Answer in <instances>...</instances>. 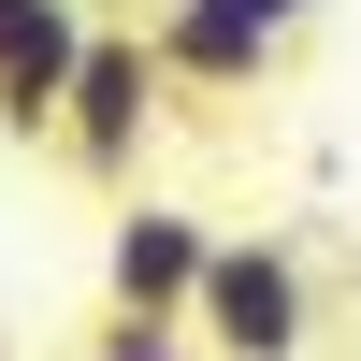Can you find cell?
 <instances>
[{"label":"cell","mask_w":361,"mask_h":361,"mask_svg":"<svg viewBox=\"0 0 361 361\" xmlns=\"http://www.w3.org/2000/svg\"><path fill=\"white\" fill-rule=\"evenodd\" d=\"M188 333H202V361H304V347H318V275H304V246H289V231H217V275H202Z\"/></svg>","instance_id":"6da1fadb"},{"label":"cell","mask_w":361,"mask_h":361,"mask_svg":"<svg viewBox=\"0 0 361 361\" xmlns=\"http://www.w3.org/2000/svg\"><path fill=\"white\" fill-rule=\"evenodd\" d=\"M159 102H173L159 44H145V29H87L73 102H58V159H73L87 188H130V173H145V145H159Z\"/></svg>","instance_id":"7a4b0ae2"},{"label":"cell","mask_w":361,"mask_h":361,"mask_svg":"<svg viewBox=\"0 0 361 361\" xmlns=\"http://www.w3.org/2000/svg\"><path fill=\"white\" fill-rule=\"evenodd\" d=\"M304 29H318V0H159L145 44H159V73L202 87V102H260Z\"/></svg>","instance_id":"3957f363"},{"label":"cell","mask_w":361,"mask_h":361,"mask_svg":"<svg viewBox=\"0 0 361 361\" xmlns=\"http://www.w3.org/2000/svg\"><path fill=\"white\" fill-rule=\"evenodd\" d=\"M202 275H217V231H202L188 202H116V231H102V304H130V318H188Z\"/></svg>","instance_id":"277c9868"},{"label":"cell","mask_w":361,"mask_h":361,"mask_svg":"<svg viewBox=\"0 0 361 361\" xmlns=\"http://www.w3.org/2000/svg\"><path fill=\"white\" fill-rule=\"evenodd\" d=\"M87 0H0V130L58 145V102H73V58H87Z\"/></svg>","instance_id":"5b68a950"},{"label":"cell","mask_w":361,"mask_h":361,"mask_svg":"<svg viewBox=\"0 0 361 361\" xmlns=\"http://www.w3.org/2000/svg\"><path fill=\"white\" fill-rule=\"evenodd\" d=\"M87 361H202V333H188V318H130V304H102V318H87Z\"/></svg>","instance_id":"8992f818"},{"label":"cell","mask_w":361,"mask_h":361,"mask_svg":"<svg viewBox=\"0 0 361 361\" xmlns=\"http://www.w3.org/2000/svg\"><path fill=\"white\" fill-rule=\"evenodd\" d=\"M0 361H15V318H0Z\"/></svg>","instance_id":"52a82bcc"}]
</instances>
